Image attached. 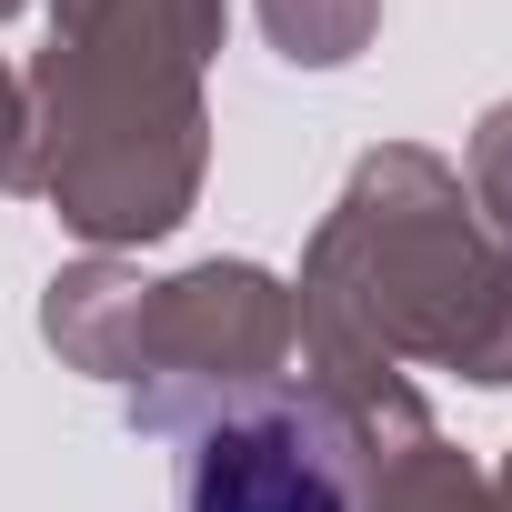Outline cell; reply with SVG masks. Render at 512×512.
<instances>
[{
    "instance_id": "1",
    "label": "cell",
    "mask_w": 512,
    "mask_h": 512,
    "mask_svg": "<svg viewBox=\"0 0 512 512\" xmlns=\"http://www.w3.org/2000/svg\"><path fill=\"white\" fill-rule=\"evenodd\" d=\"M181 512H352L342 432L302 402H221L181 442Z\"/></svg>"
}]
</instances>
